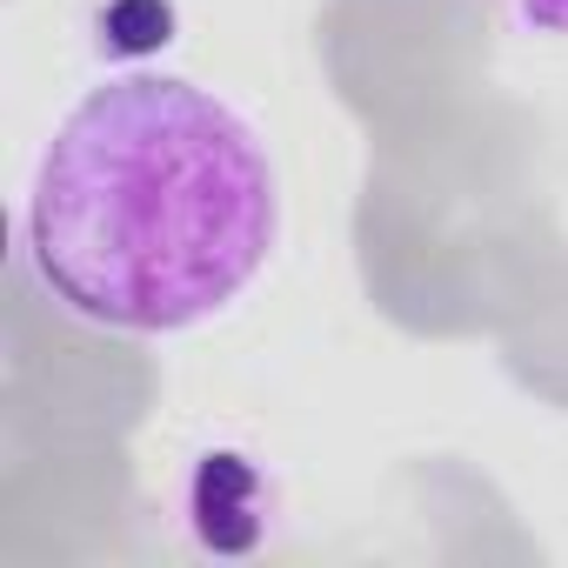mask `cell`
Wrapping results in <instances>:
<instances>
[{"mask_svg":"<svg viewBox=\"0 0 568 568\" xmlns=\"http://www.w3.org/2000/svg\"><path fill=\"white\" fill-rule=\"evenodd\" d=\"M515 14V28L528 34H548V41H568V0H501Z\"/></svg>","mask_w":568,"mask_h":568,"instance_id":"7a4b0ae2","label":"cell"},{"mask_svg":"<svg viewBox=\"0 0 568 568\" xmlns=\"http://www.w3.org/2000/svg\"><path fill=\"white\" fill-rule=\"evenodd\" d=\"M281 241V168L214 88L114 74L88 88L28 187L41 288L114 335L214 322Z\"/></svg>","mask_w":568,"mask_h":568,"instance_id":"6da1fadb","label":"cell"}]
</instances>
